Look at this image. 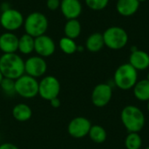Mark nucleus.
Here are the masks:
<instances>
[{"mask_svg": "<svg viewBox=\"0 0 149 149\" xmlns=\"http://www.w3.org/2000/svg\"><path fill=\"white\" fill-rule=\"evenodd\" d=\"M3 74H2V72H0V85H1V83H2V81H3Z\"/></svg>", "mask_w": 149, "mask_h": 149, "instance_id": "7c9ffc66", "label": "nucleus"}, {"mask_svg": "<svg viewBox=\"0 0 149 149\" xmlns=\"http://www.w3.org/2000/svg\"><path fill=\"white\" fill-rule=\"evenodd\" d=\"M50 104H51L52 107H53V108H58L60 107V105H61V101L58 99V97H57V98H54V99L51 100H50Z\"/></svg>", "mask_w": 149, "mask_h": 149, "instance_id": "c85d7f7f", "label": "nucleus"}, {"mask_svg": "<svg viewBox=\"0 0 149 149\" xmlns=\"http://www.w3.org/2000/svg\"><path fill=\"white\" fill-rule=\"evenodd\" d=\"M23 27L26 34L35 38L45 34L49 27V21L45 14L33 11L24 18Z\"/></svg>", "mask_w": 149, "mask_h": 149, "instance_id": "20e7f679", "label": "nucleus"}, {"mask_svg": "<svg viewBox=\"0 0 149 149\" xmlns=\"http://www.w3.org/2000/svg\"><path fill=\"white\" fill-rule=\"evenodd\" d=\"M140 4L138 0H117L116 10L123 17H131L138 11Z\"/></svg>", "mask_w": 149, "mask_h": 149, "instance_id": "dca6fc26", "label": "nucleus"}, {"mask_svg": "<svg viewBox=\"0 0 149 149\" xmlns=\"http://www.w3.org/2000/svg\"><path fill=\"white\" fill-rule=\"evenodd\" d=\"M105 45L111 50L118 51L123 49L128 43V34L120 26H110L103 33Z\"/></svg>", "mask_w": 149, "mask_h": 149, "instance_id": "39448f33", "label": "nucleus"}, {"mask_svg": "<svg viewBox=\"0 0 149 149\" xmlns=\"http://www.w3.org/2000/svg\"><path fill=\"white\" fill-rule=\"evenodd\" d=\"M47 71V63L40 56H31L24 61V73L35 79L40 78Z\"/></svg>", "mask_w": 149, "mask_h": 149, "instance_id": "1a4fd4ad", "label": "nucleus"}, {"mask_svg": "<svg viewBox=\"0 0 149 149\" xmlns=\"http://www.w3.org/2000/svg\"><path fill=\"white\" fill-rule=\"evenodd\" d=\"M56 51V44L54 40L46 34L35 38L34 52L38 56L48 58L53 55Z\"/></svg>", "mask_w": 149, "mask_h": 149, "instance_id": "f8f14e48", "label": "nucleus"}, {"mask_svg": "<svg viewBox=\"0 0 149 149\" xmlns=\"http://www.w3.org/2000/svg\"><path fill=\"white\" fill-rule=\"evenodd\" d=\"M35 38L26 33L18 38V52L24 55H29L34 52Z\"/></svg>", "mask_w": 149, "mask_h": 149, "instance_id": "412c9836", "label": "nucleus"}, {"mask_svg": "<svg viewBox=\"0 0 149 149\" xmlns=\"http://www.w3.org/2000/svg\"><path fill=\"white\" fill-rule=\"evenodd\" d=\"M88 136L94 143L101 144L106 141L107 138V134L103 127L100 125H93V126L92 125Z\"/></svg>", "mask_w": 149, "mask_h": 149, "instance_id": "4be33fe9", "label": "nucleus"}, {"mask_svg": "<svg viewBox=\"0 0 149 149\" xmlns=\"http://www.w3.org/2000/svg\"><path fill=\"white\" fill-rule=\"evenodd\" d=\"M0 124H1V117H0Z\"/></svg>", "mask_w": 149, "mask_h": 149, "instance_id": "c9c22d12", "label": "nucleus"}, {"mask_svg": "<svg viewBox=\"0 0 149 149\" xmlns=\"http://www.w3.org/2000/svg\"><path fill=\"white\" fill-rule=\"evenodd\" d=\"M16 94L24 99H32L38 95V81L37 79L24 74L15 80Z\"/></svg>", "mask_w": 149, "mask_h": 149, "instance_id": "423d86ee", "label": "nucleus"}, {"mask_svg": "<svg viewBox=\"0 0 149 149\" xmlns=\"http://www.w3.org/2000/svg\"><path fill=\"white\" fill-rule=\"evenodd\" d=\"M0 149H19L16 145L10 142H4L0 145Z\"/></svg>", "mask_w": 149, "mask_h": 149, "instance_id": "cd10ccee", "label": "nucleus"}, {"mask_svg": "<svg viewBox=\"0 0 149 149\" xmlns=\"http://www.w3.org/2000/svg\"><path fill=\"white\" fill-rule=\"evenodd\" d=\"M12 116L19 122H25L31 118L32 110L27 104L19 103L12 108Z\"/></svg>", "mask_w": 149, "mask_h": 149, "instance_id": "f3484780", "label": "nucleus"}, {"mask_svg": "<svg viewBox=\"0 0 149 149\" xmlns=\"http://www.w3.org/2000/svg\"><path fill=\"white\" fill-rule=\"evenodd\" d=\"M58 47L65 54L72 55L77 52L78 45L76 44L74 39H72L67 37H63L58 41Z\"/></svg>", "mask_w": 149, "mask_h": 149, "instance_id": "5701e85b", "label": "nucleus"}, {"mask_svg": "<svg viewBox=\"0 0 149 149\" xmlns=\"http://www.w3.org/2000/svg\"><path fill=\"white\" fill-rule=\"evenodd\" d=\"M81 29V24L78 19H70L65 24L64 33L65 37L75 40L80 36Z\"/></svg>", "mask_w": 149, "mask_h": 149, "instance_id": "6ab92c4d", "label": "nucleus"}, {"mask_svg": "<svg viewBox=\"0 0 149 149\" xmlns=\"http://www.w3.org/2000/svg\"><path fill=\"white\" fill-rule=\"evenodd\" d=\"M134 95L140 101L149 100V80L147 79L137 81L134 86Z\"/></svg>", "mask_w": 149, "mask_h": 149, "instance_id": "aec40b11", "label": "nucleus"}, {"mask_svg": "<svg viewBox=\"0 0 149 149\" xmlns=\"http://www.w3.org/2000/svg\"><path fill=\"white\" fill-rule=\"evenodd\" d=\"M113 81L119 89L130 90L134 88L138 81V71L129 63L122 64L115 70Z\"/></svg>", "mask_w": 149, "mask_h": 149, "instance_id": "7ed1b4c3", "label": "nucleus"}, {"mask_svg": "<svg viewBox=\"0 0 149 149\" xmlns=\"http://www.w3.org/2000/svg\"><path fill=\"white\" fill-rule=\"evenodd\" d=\"M147 79H148V80H149V72L148 73V76H147Z\"/></svg>", "mask_w": 149, "mask_h": 149, "instance_id": "72a5a7b5", "label": "nucleus"}, {"mask_svg": "<svg viewBox=\"0 0 149 149\" xmlns=\"http://www.w3.org/2000/svg\"><path fill=\"white\" fill-rule=\"evenodd\" d=\"M24 17L23 14L16 9L9 8L0 14V25L6 31H16L24 24Z\"/></svg>", "mask_w": 149, "mask_h": 149, "instance_id": "0eeeda50", "label": "nucleus"}, {"mask_svg": "<svg viewBox=\"0 0 149 149\" xmlns=\"http://www.w3.org/2000/svg\"><path fill=\"white\" fill-rule=\"evenodd\" d=\"M60 93L59 80L52 76L48 75L42 78L38 82V95L45 100H51L58 97Z\"/></svg>", "mask_w": 149, "mask_h": 149, "instance_id": "6e6552de", "label": "nucleus"}, {"mask_svg": "<svg viewBox=\"0 0 149 149\" xmlns=\"http://www.w3.org/2000/svg\"><path fill=\"white\" fill-rule=\"evenodd\" d=\"M1 89L3 92L7 95V96H13L16 94V90H15V80L8 78H3L1 85H0Z\"/></svg>", "mask_w": 149, "mask_h": 149, "instance_id": "393cba45", "label": "nucleus"}, {"mask_svg": "<svg viewBox=\"0 0 149 149\" xmlns=\"http://www.w3.org/2000/svg\"><path fill=\"white\" fill-rule=\"evenodd\" d=\"M86 6L93 10H102L109 3V0H85Z\"/></svg>", "mask_w": 149, "mask_h": 149, "instance_id": "a878e982", "label": "nucleus"}, {"mask_svg": "<svg viewBox=\"0 0 149 149\" xmlns=\"http://www.w3.org/2000/svg\"><path fill=\"white\" fill-rule=\"evenodd\" d=\"M62 15L67 19H78L82 13V3L79 0H61L59 7Z\"/></svg>", "mask_w": 149, "mask_h": 149, "instance_id": "ddd939ff", "label": "nucleus"}, {"mask_svg": "<svg viewBox=\"0 0 149 149\" xmlns=\"http://www.w3.org/2000/svg\"><path fill=\"white\" fill-rule=\"evenodd\" d=\"M137 71H144L149 67V54L142 50L137 49L132 52L128 62Z\"/></svg>", "mask_w": 149, "mask_h": 149, "instance_id": "2eb2a0df", "label": "nucleus"}, {"mask_svg": "<svg viewBox=\"0 0 149 149\" xmlns=\"http://www.w3.org/2000/svg\"><path fill=\"white\" fill-rule=\"evenodd\" d=\"M9 8H10V7L9 6V3H3L1 4V10H2V11L7 10V9H9Z\"/></svg>", "mask_w": 149, "mask_h": 149, "instance_id": "c756f323", "label": "nucleus"}, {"mask_svg": "<svg viewBox=\"0 0 149 149\" xmlns=\"http://www.w3.org/2000/svg\"><path fill=\"white\" fill-rule=\"evenodd\" d=\"M142 146V139L139 133H129L125 140V147L127 149H141Z\"/></svg>", "mask_w": 149, "mask_h": 149, "instance_id": "b1692460", "label": "nucleus"}, {"mask_svg": "<svg viewBox=\"0 0 149 149\" xmlns=\"http://www.w3.org/2000/svg\"><path fill=\"white\" fill-rule=\"evenodd\" d=\"M120 119L123 126L128 133L141 132L146 122L143 112L136 106L129 105L125 107L120 113Z\"/></svg>", "mask_w": 149, "mask_h": 149, "instance_id": "f03ea898", "label": "nucleus"}, {"mask_svg": "<svg viewBox=\"0 0 149 149\" xmlns=\"http://www.w3.org/2000/svg\"><path fill=\"white\" fill-rule=\"evenodd\" d=\"M105 46L103 35L100 32L92 33L86 41V48L91 52H98Z\"/></svg>", "mask_w": 149, "mask_h": 149, "instance_id": "a211bd4d", "label": "nucleus"}, {"mask_svg": "<svg viewBox=\"0 0 149 149\" xmlns=\"http://www.w3.org/2000/svg\"><path fill=\"white\" fill-rule=\"evenodd\" d=\"M0 72L4 78L16 80L24 74V60L17 53H3L0 56Z\"/></svg>", "mask_w": 149, "mask_h": 149, "instance_id": "f257e3e1", "label": "nucleus"}, {"mask_svg": "<svg viewBox=\"0 0 149 149\" xmlns=\"http://www.w3.org/2000/svg\"><path fill=\"white\" fill-rule=\"evenodd\" d=\"M138 1H139L140 3H141V2H146L147 0H138Z\"/></svg>", "mask_w": 149, "mask_h": 149, "instance_id": "2f4dec72", "label": "nucleus"}, {"mask_svg": "<svg viewBox=\"0 0 149 149\" xmlns=\"http://www.w3.org/2000/svg\"><path fill=\"white\" fill-rule=\"evenodd\" d=\"M148 111L149 112V100L148 101Z\"/></svg>", "mask_w": 149, "mask_h": 149, "instance_id": "473e14b6", "label": "nucleus"}, {"mask_svg": "<svg viewBox=\"0 0 149 149\" xmlns=\"http://www.w3.org/2000/svg\"><path fill=\"white\" fill-rule=\"evenodd\" d=\"M145 149H149V147H148V148H146Z\"/></svg>", "mask_w": 149, "mask_h": 149, "instance_id": "f704fd0d", "label": "nucleus"}, {"mask_svg": "<svg viewBox=\"0 0 149 149\" xmlns=\"http://www.w3.org/2000/svg\"><path fill=\"white\" fill-rule=\"evenodd\" d=\"M112 96V86L107 83H100L93 88L91 95V100L95 107H104L111 101Z\"/></svg>", "mask_w": 149, "mask_h": 149, "instance_id": "9b49d317", "label": "nucleus"}, {"mask_svg": "<svg viewBox=\"0 0 149 149\" xmlns=\"http://www.w3.org/2000/svg\"><path fill=\"white\" fill-rule=\"evenodd\" d=\"M18 38L14 32L2 33L0 35V51L3 53H16L18 50Z\"/></svg>", "mask_w": 149, "mask_h": 149, "instance_id": "4468645a", "label": "nucleus"}, {"mask_svg": "<svg viewBox=\"0 0 149 149\" xmlns=\"http://www.w3.org/2000/svg\"><path fill=\"white\" fill-rule=\"evenodd\" d=\"M60 3V0H46V7L50 10H56L59 9Z\"/></svg>", "mask_w": 149, "mask_h": 149, "instance_id": "bb28decb", "label": "nucleus"}, {"mask_svg": "<svg viewBox=\"0 0 149 149\" xmlns=\"http://www.w3.org/2000/svg\"><path fill=\"white\" fill-rule=\"evenodd\" d=\"M91 121L85 117H75L68 124L67 132L72 138L81 139L88 135L91 129Z\"/></svg>", "mask_w": 149, "mask_h": 149, "instance_id": "9d476101", "label": "nucleus"}, {"mask_svg": "<svg viewBox=\"0 0 149 149\" xmlns=\"http://www.w3.org/2000/svg\"><path fill=\"white\" fill-rule=\"evenodd\" d=\"M60 1H61V0H60Z\"/></svg>", "mask_w": 149, "mask_h": 149, "instance_id": "e433bc0d", "label": "nucleus"}]
</instances>
